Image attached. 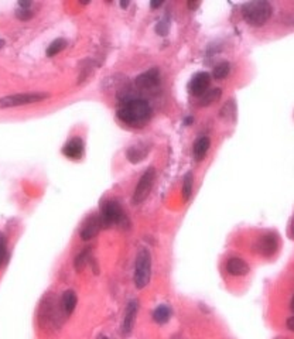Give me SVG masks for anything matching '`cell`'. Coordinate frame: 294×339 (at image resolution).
<instances>
[{
	"label": "cell",
	"instance_id": "d4e9b609",
	"mask_svg": "<svg viewBox=\"0 0 294 339\" xmlns=\"http://www.w3.org/2000/svg\"><path fill=\"white\" fill-rule=\"evenodd\" d=\"M9 260V250H7V240L3 232H0V269Z\"/></svg>",
	"mask_w": 294,
	"mask_h": 339
},
{
	"label": "cell",
	"instance_id": "ffe728a7",
	"mask_svg": "<svg viewBox=\"0 0 294 339\" xmlns=\"http://www.w3.org/2000/svg\"><path fill=\"white\" fill-rule=\"evenodd\" d=\"M221 117L226 120V122H235L236 120V115H238V109H236V103L234 99H229L219 112Z\"/></svg>",
	"mask_w": 294,
	"mask_h": 339
},
{
	"label": "cell",
	"instance_id": "8d00e7d4",
	"mask_svg": "<svg viewBox=\"0 0 294 339\" xmlns=\"http://www.w3.org/2000/svg\"><path fill=\"white\" fill-rule=\"evenodd\" d=\"M96 339H109V338H108L106 335H99V336H98V338H96Z\"/></svg>",
	"mask_w": 294,
	"mask_h": 339
},
{
	"label": "cell",
	"instance_id": "2e32d148",
	"mask_svg": "<svg viewBox=\"0 0 294 339\" xmlns=\"http://www.w3.org/2000/svg\"><path fill=\"white\" fill-rule=\"evenodd\" d=\"M59 300H61V307H62V310L67 314V316L72 315V312L75 311L78 304L77 292L74 291V290H65Z\"/></svg>",
	"mask_w": 294,
	"mask_h": 339
},
{
	"label": "cell",
	"instance_id": "f1b7e54d",
	"mask_svg": "<svg viewBox=\"0 0 294 339\" xmlns=\"http://www.w3.org/2000/svg\"><path fill=\"white\" fill-rule=\"evenodd\" d=\"M286 328H287L288 331L294 332V315L288 316L287 321H286Z\"/></svg>",
	"mask_w": 294,
	"mask_h": 339
},
{
	"label": "cell",
	"instance_id": "7a4b0ae2",
	"mask_svg": "<svg viewBox=\"0 0 294 339\" xmlns=\"http://www.w3.org/2000/svg\"><path fill=\"white\" fill-rule=\"evenodd\" d=\"M68 316L61 307V300H58L53 292H47L40 301L38 311H37V322L38 327L48 331V329H58L62 327Z\"/></svg>",
	"mask_w": 294,
	"mask_h": 339
},
{
	"label": "cell",
	"instance_id": "603a6c76",
	"mask_svg": "<svg viewBox=\"0 0 294 339\" xmlns=\"http://www.w3.org/2000/svg\"><path fill=\"white\" fill-rule=\"evenodd\" d=\"M230 72V64L228 61H222L219 64L215 65V68L212 71V78L217 79V81H222L226 76L229 75Z\"/></svg>",
	"mask_w": 294,
	"mask_h": 339
},
{
	"label": "cell",
	"instance_id": "74e56055",
	"mask_svg": "<svg viewBox=\"0 0 294 339\" xmlns=\"http://www.w3.org/2000/svg\"><path fill=\"white\" fill-rule=\"evenodd\" d=\"M275 339H290V338H287V336H277V338Z\"/></svg>",
	"mask_w": 294,
	"mask_h": 339
},
{
	"label": "cell",
	"instance_id": "4fadbf2b",
	"mask_svg": "<svg viewBox=\"0 0 294 339\" xmlns=\"http://www.w3.org/2000/svg\"><path fill=\"white\" fill-rule=\"evenodd\" d=\"M83 153H85V143L81 137H72L70 140L67 141L62 147V154L65 157L70 158V160H74V161H78L83 157Z\"/></svg>",
	"mask_w": 294,
	"mask_h": 339
},
{
	"label": "cell",
	"instance_id": "cb8c5ba5",
	"mask_svg": "<svg viewBox=\"0 0 294 339\" xmlns=\"http://www.w3.org/2000/svg\"><path fill=\"white\" fill-rule=\"evenodd\" d=\"M68 46V43L65 38H57L54 40L47 48V55L48 57H55L57 54H59L62 50H65V47Z\"/></svg>",
	"mask_w": 294,
	"mask_h": 339
},
{
	"label": "cell",
	"instance_id": "277c9868",
	"mask_svg": "<svg viewBox=\"0 0 294 339\" xmlns=\"http://www.w3.org/2000/svg\"><path fill=\"white\" fill-rule=\"evenodd\" d=\"M152 253L146 247H141L137 251L133 266V284L137 290H144L152 279Z\"/></svg>",
	"mask_w": 294,
	"mask_h": 339
},
{
	"label": "cell",
	"instance_id": "1f68e13d",
	"mask_svg": "<svg viewBox=\"0 0 294 339\" xmlns=\"http://www.w3.org/2000/svg\"><path fill=\"white\" fill-rule=\"evenodd\" d=\"M161 5H163V2H152V3H150V7H152V9H157V7H160Z\"/></svg>",
	"mask_w": 294,
	"mask_h": 339
},
{
	"label": "cell",
	"instance_id": "484cf974",
	"mask_svg": "<svg viewBox=\"0 0 294 339\" xmlns=\"http://www.w3.org/2000/svg\"><path fill=\"white\" fill-rule=\"evenodd\" d=\"M14 16L20 22H29V20L34 17V12L31 9H20V7H17V10L14 12Z\"/></svg>",
	"mask_w": 294,
	"mask_h": 339
},
{
	"label": "cell",
	"instance_id": "f35d334b",
	"mask_svg": "<svg viewBox=\"0 0 294 339\" xmlns=\"http://www.w3.org/2000/svg\"><path fill=\"white\" fill-rule=\"evenodd\" d=\"M173 339H182V338H180V336H174V338Z\"/></svg>",
	"mask_w": 294,
	"mask_h": 339
},
{
	"label": "cell",
	"instance_id": "5bb4252c",
	"mask_svg": "<svg viewBox=\"0 0 294 339\" xmlns=\"http://www.w3.org/2000/svg\"><path fill=\"white\" fill-rule=\"evenodd\" d=\"M225 269H226V273L229 276H234V277H243V276L249 274L250 271V266L241 258H229L226 260V264H225Z\"/></svg>",
	"mask_w": 294,
	"mask_h": 339
},
{
	"label": "cell",
	"instance_id": "4316f807",
	"mask_svg": "<svg viewBox=\"0 0 294 339\" xmlns=\"http://www.w3.org/2000/svg\"><path fill=\"white\" fill-rule=\"evenodd\" d=\"M169 27H170V24H169V17L167 16H164L163 17V20H160L159 23H157V26H156V33L159 35H167V33H169Z\"/></svg>",
	"mask_w": 294,
	"mask_h": 339
},
{
	"label": "cell",
	"instance_id": "9a60e30c",
	"mask_svg": "<svg viewBox=\"0 0 294 339\" xmlns=\"http://www.w3.org/2000/svg\"><path fill=\"white\" fill-rule=\"evenodd\" d=\"M149 152H150V146L147 144L146 141H139V143L132 144V146L128 149L126 157H128V160H129L130 163L139 164L147 157Z\"/></svg>",
	"mask_w": 294,
	"mask_h": 339
},
{
	"label": "cell",
	"instance_id": "ba28073f",
	"mask_svg": "<svg viewBox=\"0 0 294 339\" xmlns=\"http://www.w3.org/2000/svg\"><path fill=\"white\" fill-rule=\"evenodd\" d=\"M280 246V240H279V235L276 232H266V234L260 235L259 238L256 239V242L253 243V251L256 255H259L262 258L270 259L276 255V251L279 250Z\"/></svg>",
	"mask_w": 294,
	"mask_h": 339
},
{
	"label": "cell",
	"instance_id": "9c48e42d",
	"mask_svg": "<svg viewBox=\"0 0 294 339\" xmlns=\"http://www.w3.org/2000/svg\"><path fill=\"white\" fill-rule=\"evenodd\" d=\"M139 308H140V303H139V300L136 299L130 300L128 305H126L123 320H122V324H120V332H122L123 336H129L132 331H133Z\"/></svg>",
	"mask_w": 294,
	"mask_h": 339
},
{
	"label": "cell",
	"instance_id": "e575fe53",
	"mask_svg": "<svg viewBox=\"0 0 294 339\" xmlns=\"http://www.w3.org/2000/svg\"><path fill=\"white\" fill-rule=\"evenodd\" d=\"M129 6V2H120V7H128Z\"/></svg>",
	"mask_w": 294,
	"mask_h": 339
},
{
	"label": "cell",
	"instance_id": "d6986e66",
	"mask_svg": "<svg viewBox=\"0 0 294 339\" xmlns=\"http://www.w3.org/2000/svg\"><path fill=\"white\" fill-rule=\"evenodd\" d=\"M193 189H194V174L193 173H185L182 177L181 185V197L184 202H188L193 197Z\"/></svg>",
	"mask_w": 294,
	"mask_h": 339
},
{
	"label": "cell",
	"instance_id": "5b68a950",
	"mask_svg": "<svg viewBox=\"0 0 294 339\" xmlns=\"http://www.w3.org/2000/svg\"><path fill=\"white\" fill-rule=\"evenodd\" d=\"M99 217L102 228L108 229L112 226H122L128 221L126 212L116 199H103L99 205Z\"/></svg>",
	"mask_w": 294,
	"mask_h": 339
},
{
	"label": "cell",
	"instance_id": "ac0fdd59",
	"mask_svg": "<svg viewBox=\"0 0 294 339\" xmlns=\"http://www.w3.org/2000/svg\"><path fill=\"white\" fill-rule=\"evenodd\" d=\"M173 311L167 304H160L159 307H156L153 311V321L159 325H164L171 320Z\"/></svg>",
	"mask_w": 294,
	"mask_h": 339
},
{
	"label": "cell",
	"instance_id": "d590c367",
	"mask_svg": "<svg viewBox=\"0 0 294 339\" xmlns=\"http://www.w3.org/2000/svg\"><path fill=\"white\" fill-rule=\"evenodd\" d=\"M5 47V40H0V50Z\"/></svg>",
	"mask_w": 294,
	"mask_h": 339
},
{
	"label": "cell",
	"instance_id": "7c38bea8",
	"mask_svg": "<svg viewBox=\"0 0 294 339\" xmlns=\"http://www.w3.org/2000/svg\"><path fill=\"white\" fill-rule=\"evenodd\" d=\"M211 81V74H208V72H197V74L191 78V81H190V92L194 95V96L201 98V96L209 89Z\"/></svg>",
	"mask_w": 294,
	"mask_h": 339
},
{
	"label": "cell",
	"instance_id": "f546056e",
	"mask_svg": "<svg viewBox=\"0 0 294 339\" xmlns=\"http://www.w3.org/2000/svg\"><path fill=\"white\" fill-rule=\"evenodd\" d=\"M31 6H33L31 2H23V0L18 2V7H20V9H30Z\"/></svg>",
	"mask_w": 294,
	"mask_h": 339
},
{
	"label": "cell",
	"instance_id": "7402d4cb",
	"mask_svg": "<svg viewBox=\"0 0 294 339\" xmlns=\"http://www.w3.org/2000/svg\"><path fill=\"white\" fill-rule=\"evenodd\" d=\"M221 96H222V91H221V88L208 89L205 94L200 98V106L212 105V103H215V102H218V100L221 99Z\"/></svg>",
	"mask_w": 294,
	"mask_h": 339
},
{
	"label": "cell",
	"instance_id": "52a82bcc",
	"mask_svg": "<svg viewBox=\"0 0 294 339\" xmlns=\"http://www.w3.org/2000/svg\"><path fill=\"white\" fill-rule=\"evenodd\" d=\"M154 181H156V170H154V167H150L139 178L137 185H136L135 191H133V195H132V204L140 205L141 202H144L147 197L152 193V189H153Z\"/></svg>",
	"mask_w": 294,
	"mask_h": 339
},
{
	"label": "cell",
	"instance_id": "30bf717a",
	"mask_svg": "<svg viewBox=\"0 0 294 339\" xmlns=\"http://www.w3.org/2000/svg\"><path fill=\"white\" fill-rule=\"evenodd\" d=\"M160 85V70L159 68H150L149 71L141 72L140 75L136 76L135 88L139 91H152Z\"/></svg>",
	"mask_w": 294,
	"mask_h": 339
},
{
	"label": "cell",
	"instance_id": "d6a6232c",
	"mask_svg": "<svg viewBox=\"0 0 294 339\" xmlns=\"http://www.w3.org/2000/svg\"><path fill=\"white\" fill-rule=\"evenodd\" d=\"M193 122H194V117H187V119L184 120V123H185L187 126H190V123H193Z\"/></svg>",
	"mask_w": 294,
	"mask_h": 339
},
{
	"label": "cell",
	"instance_id": "83f0119b",
	"mask_svg": "<svg viewBox=\"0 0 294 339\" xmlns=\"http://www.w3.org/2000/svg\"><path fill=\"white\" fill-rule=\"evenodd\" d=\"M287 235H288V238H290V239L294 240V214H293V217L290 218V222H288Z\"/></svg>",
	"mask_w": 294,
	"mask_h": 339
},
{
	"label": "cell",
	"instance_id": "836d02e7",
	"mask_svg": "<svg viewBox=\"0 0 294 339\" xmlns=\"http://www.w3.org/2000/svg\"><path fill=\"white\" fill-rule=\"evenodd\" d=\"M290 311L294 312V295L291 297V300H290Z\"/></svg>",
	"mask_w": 294,
	"mask_h": 339
},
{
	"label": "cell",
	"instance_id": "3957f363",
	"mask_svg": "<svg viewBox=\"0 0 294 339\" xmlns=\"http://www.w3.org/2000/svg\"><path fill=\"white\" fill-rule=\"evenodd\" d=\"M273 16V6L266 0L249 2L242 6V17L245 23L252 27L265 26Z\"/></svg>",
	"mask_w": 294,
	"mask_h": 339
},
{
	"label": "cell",
	"instance_id": "44dd1931",
	"mask_svg": "<svg viewBox=\"0 0 294 339\" xmlns=\"http://www.w3.org/2000/svg\"><path fill=\"white\" fill-rule=\"evenodd\" d=\"M92 260V255L88 249H83L82 251H79L75 259H74V269L75 271H82Z\"/></svg>",
	"mask_w": 294,
	"mask_h": 339
},
{
	"label": "cell",
	"instance_id": "6da1fadb",
	"mask_svg": "<svg viewBox=\"0 0 294 339\" xmlns=\"http://www.w3.org/2000/svg\"><path fill=\"white\" fill-rule=\"evenodd\" d=\"M116 116L126 126L140 129L150 122L153 116V109L146 99L133 96L122 102V105L116 111Z\"/></svg>",
	"mask_w": 294,
	"mask_h": 339
},
{
	"label": "cell",
	"instance_id": "8992f818",
	"mask_svg": "<svg viewBox=\"0 0 294 339\" xmlns=\"http://www.w3.org/2000/svg\"><path fill=\"white\" fill-rule=\"evenodd\" d=\"M50 95L46 92H26V94L7 95L0 98V109H10V108H18V106L31 105L41 100L47 99Z\"/></svg>",
	"mask_w": 294,
	"mask_h": 339
},
{
	"label": "cell",
	"instance_id": "4dcf8cb0",
	"mask_svg": "<svg viewBox=\"0 0 294 339\" xmlns=\"http://www.w3.org/2000/svg\"><path fill=\"white\" fill-rule=\"evenodd\" d=\"M200 2H188V9L190 10H195V9L200 7Z\"/></svg>",
	"mask_w": 294,
	"mask_h": 339
},
{
	"label": "cell",
	"instance_id": "8fae6325",
	"mask_svg": "<svg viewBox=\"0 0 294 339\" xmlns=\"http://www.w3.org/2000/svg\"><path fill=\"white\" fill-rule=\"evenodd\" d=\"M100 229H102V225H100L98 214H92V215H89V217L83 221L82 225H81L79 238H81L83 242H89V240L96 238V235L99 234Z\"/></svg>",
	"mask_w": 294,
	"mask_h": 339
},
{
	"label": "cell",
	"instance_id": "e0dca14e",
	"mask_svg": "<svg viewBox=\"0 0 294 339\" xmlns=\"http://www.w3.org/2000/svg\"><path fill=\"white\" fill-rule=\"evenodd\" d=\"M209 147H211V140H209V137H206V136H201V137H198V139L194 141V144H193V154H194L195 160H197V161L204 160V157L206 156V153L209 150Z\"/></svg>",
	"mask_w": 294,
	"mask_h": 339
}]
</instances>
